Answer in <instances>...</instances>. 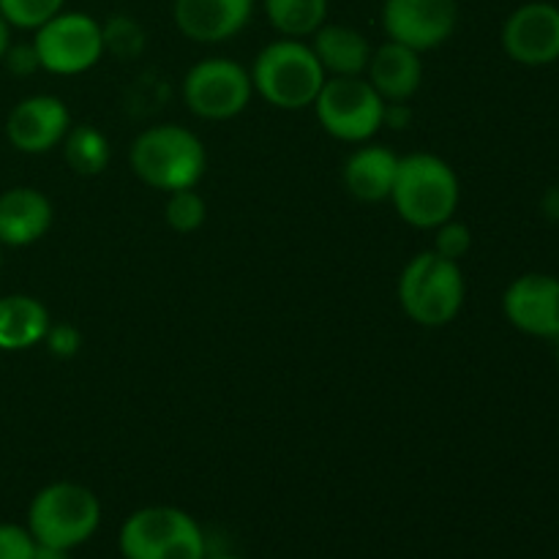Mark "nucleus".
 Segmentation results:
<instances>
[{
    "label": "nucleus",
    "mask_w": 559,
    "mask_h": 559,
    "mask_svg": "<svg viewBox=\"0 0 559 559\" xmlns=\"http://www.w3.org/2000/svg\"><path fill=\"white\" fill-rule=\"evenodd\" d=\"M393 211L415 229H435L456 216L462 202V183L451 164L435 153L399 156L391 200Z\"/></svg>",
    "instance_id": "nucleus-1"
},
{
    "label": "nucleus",
    "mask_w": 559,
    "mask_h": 559,
    "mask_svg": "<svg viewBox=\"0 0 559 559\" xmlns=\"http://www.w3.org/2000/svg\"><path fill=\"white\" fill-rule=\"evenodd\" d=\"M66 0H0V14L16 31H36L58 11H63Z\"/></svg>",
    "instance_id": "nucleus-24"
},
{
    "label": "nucleus",
    "mask_w": 559,
    "mask_h": 559,
    "mask_svg": "<svg viewBox=\"0 0 559 559\" xmlns=\"http://www.w3.org/2000/svg\"><path fill=\"white\" fill-rule=\"evenodd\" d=\"M60 151H63V158L71 173L82 175V178L102 175L109 167V158H112L109 136L93 123H71L69 134L60 142Z\"/></svg>",
    "instance_id": "nucleus-20"
},
{
    "label": "nucleus",
    "mask_w": 559,
    "mask_h": 559,
    "mask_svg": "<svg viewBox=\"0 0 559 559\" xmlns=\"http://www.w3.org/2000/svg\"><path fill=\"white\" fill-rule=\"evenodd\" d=\"M55 207L44 191L33 186H11L0 191V243L25 249L52 229Z\"/></svg>",
    "instance_id": "nucleus-15"
},
{
    "label": "nucleus",
    "mask_w": 559,
    "mask_h": 559,
    "mask_svg": "<svg viewBox=\"0 0 559 559\" xmlns=\"http://www.w3.org/2000/svg\"><path fill=\"white\" fill-rule=\"evenodd\" d=\"M3 249H5V246L0 243V271H3Z\"/></svg>",
    "instance_id": "nucleus-35"
},
{
    "label": "nucleus",
    "mask_w": 559,
    "mask_h": 559,
    "mask_svg": "<svg viewBox=\"0 0 559 559\" xmlns=\"http://www.w3.org/2000/svg\"><path fill=\"white\" fill-rule=\"evenodd\" d=\"M399 156L385 145L364 142L347 156L342 169L344 189L353 200L377 205V202L391 200L393 180H396Z\"/></svg>",
    "instance_id": "nucleus-16"
},
{
    "label": "nucleus",
    "mask_w": 559,
    "mask_h": 559,
    "mask_svg": "<svg viewBox=\"0 0 559 559\" xmlns=\"http://www.w3.org/2000/svg\"><path fill=\"white\" fill-rule=\"evenodd\" d=\"M544 211L549 218H557L559 222V189H549L544 197Z\"/></svg>",
    "instance_id": "nucleus-30"
},
{
    "label": "nucleus",
    "mask_w": 559,
    "mask_h": 559,
    "mask_svg": "<svg viewBox=\"0 0 559 559\" xmlns=\"http://www.w3.org/2000/svg\"><path fill=\"white\" fill-rule=\"evenodd\" d=\"M129 162L142 183L173 194L200 186L207 169V151L200 136L186 126L158 123L136 134Z\"/></svg>",
    "instance_id": "nucleus-2"
},
{
    "label": "nucleus",
    "mask_w": 559,
    "mask_h": 559,
    "mask_svg": "<svg viewBox=\"0 0 559 559\" xmlns=\"http://www.w3.org/2000/svg\"><path fill=\"white\" fill-rule=\"evenodd\" d=\"M249 74L257 96L287 112L309 109L328 80L314 49L304 38H276L265 44Z\"/></svg>",
    "instance_id": "nucleus-3"
},
{
    "label": "nucleus",
    "mask_w": 559,
    "mask_h": 559,
    "mask_svg": "<svg viewBox=\"0 0 559 559\" xmlns=\"http://www.w3.org/2000/svg\"><path fill=\"white\" fill-rule=\"evenodd\" d=\"M71 129V112L63 98L33 93L20 98L5 115V140L16 153L44 156L60 147Z\"/></svg>",
    "instance_id": "nucleus-11"
},
{
    "label": "nucleus",
    "mask_w": 559,
    "mask_h": 559,
    "mask_svg": "<svg viewBox=\"0 0 559 559\" xmlns=\"http://www.w3.org/2000/svg\"><path fill=\"white\" fill-rule=\"evenodd\" d=\"M254 14V0H175L178 31L197 44H222L238 36Z\"/></svg>",
    "instance_id": "nucleus-14"
},
{
    "label": "nucleus",
    "mask_w": 559,
    "mask_h": 559,
    "mask_svg": "<svg viewBox=\"0 0 559 559\" xmlns=\"http://www.w3.org/2000/svg\"><path fill=\"white\" fill-rule=\"evenodd\" d=\"M309 47L328 76H364L371 60V44L353 25L325 22L311 36Z\"/></svg>",
    "instance_id": "nucleus-18"
},
{
    "label": "nucleus",
    "mask_w": 559,
    "mask_h": 559,
    "mask_svg": "<svg viewBox=\"0 0 559 559\" xmlns=\"http://www.w3.org/2000/svg\"><path fill=\"white\" fill-rule=\"evenodd\" d=\"M0 63H3L5 69H9V74L14 76H31L36 74V71H41V63H38V55H36V47H33V41H22V44L11 41V47L5 49Z\"/></svg>",
    "instance_id": "nucleus-28"
},
{
    "label": "nucleus",
    "mask_w": 559,
    "mask_h": 559,
    "mask_svg": "<svg viewBox=\"0 0 559 559\" xmlns=\"http://www.w3.org/2000/svg\"><path fill=\"white\" fill-rule=\"evenodd\" d=\"M44 347L49 349V355L60 360H69L74 355H80L82 349V331L71 322H58V325H49L47 336H44Z\"/></svg>",
    "instance_id": "nucleus-27"
},
{
    "label": "nucleus",
    "mask_w": 559,
    "mask_h": 559,
    "mask_svg": "<svg viewBox=\"0 0 559 559\" xmlns=\"http://www.w3.org/2000/svg\"><path fill=\"white\" fill-rule=\"evenodd\" d=\"M11 31H14V27H11L9 20H5V16L0 14V60H3L5 49L11 47Z\"/></svg>",
    "instance_id": "nucleus-32"
},
{
    "label": "nucleus",
    "mask_w": 559,
    "mask_h": 559,
    "mask_svg": "<svg viewBox=\"0 0 559 559\" xmlns=\"http://www.w3.org/2000/svg\"><path fill=\"white\" fill-rule=\"evenodd\" d=\"M207 218V202L197 189H183L167 194L164 202V222L169 229L180 235H191L205 224Z\"/></svg>",
    "instance_id": "nucleus-23"
},
{
    "label": "nucleus",
    "mask_w": 559,
    "mask_h": 559,
    "mask_svg": "<svg viewBox=\"0 0 559 559\" xmlns=\"http://www.w3.org/2000/svg\"><path fill=\"white\" fill-rule=\"evenodd\" d=\"M555 358H557V369H559V333L555 336Z\"/></svg>",
    "instance_id": "nucleus-34"
},
{
    "label": "nucleus",
    "mask_w": 559,
    "mask_h": 559,
    "mask_svg": "<svg viewBox=\"0 0 559 559\" xmlns=\"http://www.w3.org/2000/svg\"><path fill=\"white\" fill-rule=\"evenodd\" d=\"M123 559H202L207 555L205 533L194 516L173 506L140 508L118 533Z\"/></svg>",
    "instance_id": "nucleus-6"
},
{
    "label": "nucleus",
    "mask_w": 559,
    "mask_h": 559,
    "mask_svg": "<svg viewBox=\"0 0 559 559\" xmlns=\"http://www.w3.org/2000/svg\"><path fill=\"white\" fill-rule=\"evenodd\" d=\"M104 52L118 60H136L147 47V36L140 22L129 14H115L102 22Z\"/></svg>",
    "instance_id": "nucleus-22"
},
{
    "label": "nucleus",
    "mask_w": 559,
    "mask_h": 559,
    "mask_svg": "<svg viewBox=\"0 0 559 559\" xmlns=\"http://www.w3.org/2000/svg\"><path fill=\"white\" fill-rule=\"evenodd\" d=\"M102 524V502L87 486L58 480L38 491L27 508V524L36 544L55 549H76Z\"/></svg>",
    "instance_id": "nucleus-5"
},
{
    "label": "nucleus",
    "mask_w": 559,
    "mask_h": 559,
    "mask_svg": "<svg viewBox=\"0 0 559 559\" xmlns=\"http://www.w3.org/2000/svg\"><path fill=\"white\" fill-rule=\"evenodd\" d=\"M33 559H69V551L55 549V546L36 544V555H33Z\"/></svg>",
    "instance_id": "nucleus-31"
},
{
    "label": "nucleus",
    "mask_w": 559,
    "mask_h": 559,
    "mask_svg": "<svg viewBox=\"0 0 559 559\" xmlns=\"http://www.w3.org/2000/svg\"><path fill=\"white\" fill-rule=\"evenodd\" d=\"M311 109L325 134L349 145L371 142L385 120V102L366 76H328Z\"/></svg>",
    "instance_id": "nucleus-7"
},
{
    "label": "nucleus",
    "mask_w": 559,
    "mask_h": 559,
    "mask_svg": "<svg viewBox=\"0 0 559 559\" xmlns=\"http://www.w3.org/2000/svg\"><path fill=\"white\" fill-rule=\"evenodd\" d=\"M36 555V538L22 524H0V559H33Z\"/></svg>",
    "instance_id": "nucleus-26"
},
{
    "label": "nucleus",
    "mask_w": 559,
    "mask_h": 559,
    "mask_svg": "<svg viewBox=\"0 0 559 559\" xmlns=\"http://www.w3.org/2000/svg\"><path fill=\"white\" fill-rule=\"evenodd\" d=\"M431 233H435L431 251H437V254L445 257V260L462 262L464 257L473 251V229H469V224L459 222L456 216L442 222L440 227H435Z\"/></svg>",
    "instance_id": "nucleus-25"
},
{
    "label": "nucleus",
    "mask_w": 559,
    "mask_h": 559,
    "mask_svg": "<svg viewBox=\"0 0 559 559\" xmlns=\"http://www.w3.org/2000/svg\"><path fill=\"white\" fill-rule=\"evenodd\" d=\"M202 559H240V557H235V555H213V557H202Z\"/></svg>",
    "instance_id": "nucleus-33"
},
{
    "label": "nucleus",
    "mask_w": 559,
    "mask_h": 559,
    "mask_svg": "<svg viewBox=\"0 0 559 559\" xmlns=\"http://www.w3.org/2000/svg\"><path fill=\"white\" fill-rule=\"evenodd\" d=\"M49 325L47 306L25 293L0 295V353H25L44 344Z\"/></svg>",
    "instance_id": "nucleus-19"
},
{
    "label": "nucleus",
    "mask_w": 559,
    "mask_h": 559,
    "mask_svg": "<svg viewBox=\"0 0 559 559\" xmlns=\"http://www.w3.org/2000/svg\"><path fill=\"white\" fill-rule=\"evenodd\" d=\"M413 123V109H409V102H388L385 104V120H382V126H388V129H407V126Z\"/></svg>",
    "instance_id": "nucleus-29"
},
{
    "label": "nucleus",
    "mask_w": 559,
    "mask_h": 559,
    "mask_svg": "<svg viewBox=\"0 0 559 559\" xmlns=\"http://www.w3.org/2000/svg\"><path fill=\"white\" fill-rule=\"evenodd\" d=\"M364 76L385 104L409 102L424 82V60H420V52L388 38L385 44L371 49L369 69Z\"/></svg>",
    "instance_id": "nucleus-17"
},
{
    "label": "nucleus",
    "mask_w": 559,
    "mask_h": 559,
    "mask_svg": "<svg viewBox=\"0 0 559 559\" xmlns=\"http://www.w3.org/2000/svg\"><path fill=\"white\" fill-rule=\"evenodd\" d=\"M399 306L404 317L420 328H445L462 314L467 298L462 262H451L437 251H418L399 276Z\"/></svg>",
    "instance_id": "nucleus-4"
},
{
    "label": "nucleus",
    "mask_w": 559,
    "mask_h": 559,
    "mask_svg": "<svg viewBox=\"0 0 559 559\" xmlns=\"http://www.w3.org/2000/svg\"><path fill=\"white\" fill-rule=\"evenodd\" d=\"M41 71L58 76H76L96 69L104 60L102 22L82 11H58L52 20L33 31Z\"/></svg>",
    "instance_id": "nucleus-8"
},
{
    "label": "nucleus",
    "mask_w": 559,
    "mask_h": 559,
    "mask_svg": "<svg viewBox=\"0 0 559 559\" xmlns=\"http://www.w3.org/2000/svg\"><path fill=\"white\" fill-rule=\"evenodd\" d=\"M459 25L456 0H385L382 31L415 52L442 47Z\"/></svg>",
    "instance_id": "nucleus-10"
},
{
    "label": "nucleus",
    "mask_w": 559,
    "mask_h": 559,
    "mask_svg": "<svg viewBox=\"0 0 559 559\" xmlns=\"http://www.w3.org/2000/svg\"><path fill=\"white\" fill-rule=\"evenodd\" d=\"M254 96L251 74L233 58H205L183 76V104L202 120H233Z\"/></svg>",
    "instance_id": "nucleus-9"
},
{
    "label": "nucleus",
    "mask_w": 559,
    "mask_h": 559,
    "mask_svg": "<svg viewBox=\"0 0 559 559\" xmlns=\"http://www.w3.org/2000/svg\"><path fill=\"white\" fill-rule=\"evenodd\" d=\"M502 49L527 69H544L559 60V5L530 0L511 11L502 25Z\"/></svg>",
    "instance_id": "nucleus-12"
},
{
    "label": "nucleus",
    "mask_w": 559,
    "mask_h": 559,
    "mask_svg": "<svg viewBox=\"0 0 559 559\" xmlns=\"http://www.w3.org/2000/svg\"><path fill=\"white\" fill-rule=\"evenodd\" d=\"M506 320L535 338L559 333V278L551 273H522L502 295Z\"/></svg>",
    "instance_id": "nucleus-13"
},
{
    "label": "nucleus",
    "mask_w": 559,
    "mask_h": 559,
    "mask_svg": "<svg viewBox=\"0 0 559 559\" xmlns=\"http://www.w3.org/2000/svg\"><path fill=\"white\" fill-rule=\"evenodd\" d=\"M328 0H262L267 22L282 38H311L328 22Z\"/></svg>",
    "instance_id": "nucleus-21"
}]
</instances>
